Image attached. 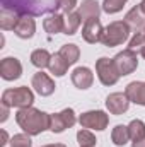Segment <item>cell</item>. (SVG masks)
Returning <instances> with one entry per match:
<instances>
[{
  "label": "cell",
  "mask_w": 145,
  "mask_h": 147,
  "mask_svg": "<svg viewBox=\"0 0 145 147\" xmlns=\"http://www.w3.org/2000/svg\"><path fill=\"white\" fill-rule=\"evenodd\" d=\"M130 26L125 22V21H114L108 24L103 31V36H101V43L108 48H113V46H119L123 45L128 36H130Z\"/></svg>",
  "instance_id": "cell-4"
},
{
  "label": "cell",
  "mask_w": 145,
  "mask_h": 147,
  "mask_svg": "<svg viewBox=\"0 0 145 147\" xmlns=\"http://www.w3.org/2000/svg\"><path fill=\"white\" fill-rule=\"evenodd\" d=\"M80 24H82V19H80L79 12L65 14V29H63V34L73 36V34L77 33V29L80 28Z\"/></svg>",
  "instance_id": "cell-24"
},
{
  "label": "cell",
  "mask_w": 145,
  "mask_h": 147,
  "mask_svg": "<svg viewBox=\"0 0 145 147\" xmlns=\"http://www.w3.org/2000/svg\"><path fill=\"white\" fill-rule=\"evenodd\" d=\"M43 29H44L48 34L63 33V29H65V16H62L60 12L50 14V16L43 21Z\"/></svg>",
  "instance_id": "cell-16"
},
{
  "label": "cell",
  "mask_w": 145,
  "mask_h": 147,
  "mask_svg": "<svg viewBox=\"0 0 145 147\" xmlns=\"http://www.w3.org/2000/svg\"><path fill=\"white\" fill-rule=\"evenodd\" d=\"M144 46H145V36H144V33H142V31H138V33H135L133 38L130 39V43H128V50L140 51Z\"/></svg>",
  "instance_id": "cell-29"
},
{
  "label": "cell",
  "mask_w": 145,
  "mask_h": 147,
  "mask_svg": "<svg viewBox=\"0 0 145 147\" xmlns=\"http://www.w3.org/2000/svg\"><path fill=\"white\" fill-rule=\"evenodd\" d=\"M67 62H68V65H73V63H77L79 62V58H80V50H79V46L77 45H73V43H68V45H63L62 48H60V51H58Z\"/></svg>",
  "instance_id": "cell-23"
},
{
  "label": "cell",
  "mask_w": 145,
  "mask_h": 147,
  "mask_svg": "<svg viewBox=\"0 0 145 147\" xmlns=\"http://www.w3.org/2000/svg\"><path fill=\"white\" fill-rule=\"evenodd\" d=\"M94 82V74L89 67H77L73 69L72 72V84L77 87V89H89Z\"/></svg>",
  "instance_id": "cell-14"
},
{
  "label": "cell",
  "mask_w": 145,
  "mask_h": 147,
  "mask_svg": "<svg viewBox=\"0 0 145 147\" xmlns=\"http://www.w3.org/2000/svg\"><path fill=\"white\" fill-rule=\"evenodd\" d=\"M2 140H3V142H2V146H7V144L10 142V140H9V135H7V132H5V130H2Z\"/></svg>",
  "instance_id": "cell-33"
},
{
  "label": "cell",
  "mask_w": 145,
  "mask_h": 147,
  "mask_svg": "<svg viewBox=\"0 0 145 147\" xmlns=\"http://www.w3.org/2000/svg\"><path fill=\"white\" fill-rule=\"evenodd\" d=\"M111 140L116 147H123L128 144L130 139V132H128V127L126 125H116L111 132Z\"/></svg>",
  "instance_id": "cell-21"
},
{
  "label": "cell",
  "mask_w": 145,
  "mask_h": 147,
  "mask_svg": "<svg viewBox=\"0 0 145 147\" xmlns=\"http://www.w3.org/2000/svg\"><path fill=\"white\" fill-rule=\"evenodd\" d=\"M36 33V21L33 16H21L19 22L14 28V34L21 39H31Z\"/></svg>",
  "instance_id": "cell-13"
},
{
  "label": "cell",
  "mask_w": 145,
  "mask_h": 147,
  "mask_svg": "<svg viewBox=\"0 0 145 147\" xmlns=\"http://www.w3.org/2000/svg\"><path fill=\"white\" fill-rule=\"evenodd\" d=\"M43 147H67V146H63V144H46Z\"/></svg>",
  "instance_id": "cell-34"
},
{
  "label": "cell",
  "mask_w": 145,
  "mask_h": 147,
  "mask_svg": "<svg viewBox=\"0 0 145 147\" xmlns=\"http://www.w3.org/2000/svg\"><path fill=\"white\" fill-rule=\"evenodd\" d=\"M125 22L130 26V29H133V31H140V29H144L145 28V14L142 12V9H140V5H135V7H132L128 12H126V16H125Z\"/></svg>",
  "instance_id": "cell-17"
},
{
  "label": "cell",
  "mask_w": 145,
  "mask_h": 147,
  "mask_svg": "<svg viewBox=\"0 0 145 147\" xmlns=\"http://www.w3.org/2000/svg\"><path fill=\"white\" fill-rule=\"evenodd\" d=\"M2 9L14 10L19 16H43L58 12V0H0Z\"/></svg>",
  "instance_id": "cell-1"
},
{
  "label": "cell",
  "mask_w": 145,
  "mask_h": 147,
  "mask_svg": "<svg viewBox=\"0 0 145 147\" xmlns=\"http://www.w3.org/2000/svg\"><path fill=\"white\" fill-rule=\"evenodd\" d=\"M9 111H10V108L9 106H5V105H2L0 103V123H3V121H7V118H9Z\"/></svg>",
  "instance_id": "cell-31"
},
{
  "label": "cell",
  "mask_w": 145,
  "mask_h": 147,
  "mask_svg": "<svg viewBox=\"0 0 145 147\" xmlns=\"http://www.w3.org/2000/svg\"><path fill=\"white\" fill-rule=\"evenodd\" d=\"M96 74L103 86H114L119 80V74L114 67V62L108 57H101L96 62Z\"/></svg>",
  "instance_id": "cell-7"
},
{
  "label": "cell",
  "mask_w": 145,
  "mask_h": 147,
  "mask_svg": "<svg viewBox=\"0 0 145 147\" xmlns=\"http://www.w3.org/2000/svg\"><path fill=\"white\" fill-rule=\"evenodd\" d=\"M128 0H104L103 2V10L106 14H118Z\"/></svg>",
  "instance_id": "cell-28"
},
{
  "label": "cell",
  "mask_w": 145,
  "mask_h": 147,
  "mask_svg": "<svg viewBox=\"0 0 145 147\" xmlns=\"http://www.w3.org/2000/svg\"><path fill=\"white\" fill-rule=\"evenodd\" d=\"M101 5L97 3V0H84L80 5H79V16H80V19L85 22V21H89V19H94V17H99V14H101Z\"/></svg>",
  "instance_id": "cell-18"
},
{
  "label": "cell",
  "mask_w": 145,
  "mask_h": 147,
  "mask_svg": "<svg viewBox=\"0 0 145 147\" xmlns=\"http://www.w3.org/2000/svg\"><path fill=\"white\" fill-rule=\"evenodd\" d=\"M103 24L99 21V17H94V19H89L84 22L82 26V38L85 43L89 45H96V43H101V36H103Z\"/></svg>",
  "instance_id": "cell-9"
},
{
  "label": "cell",
  "mask_w": 145,
  "mask_h": 147,
  "mask_svg": "<svg viewBox=\"0 0 145 147\" xmlns=\"http://www.w3.org/2000/svg\"><path fill=\"white\" fill-rule=\"evenodd\" d=\"M68 62L60 55V53H55L53 57H51V60H50V65H48V69H50V72L53 74L55 77H63L67 70H68Z\"/></svg>",
  "instance_id": "cell-19"
},
{
  "label": "cell",
  "mask_w": 145,
  "mask_h": 147,
  "mask_svg": "<svg viewBox=\"0 0 145 147\" xmlns=\"http://www.w3.org/2000/svg\"><path fill=\"white\" fill-rule=\"evenodd\" d=\"M22 75V65L15 57H5L0 62V77L3 80H17Z\"/></svg>",
  "instance_id": "cell-10"
},
{
  "label": "cell",
  "mask_w": 145,
  "mask_h": 147,
  "mask_svg": "<svg viewBox=\"0 0 145 147\" xmlns=\"http://www.w3.org/2000/svg\"><path fill=\"white\" fill-rule=\"evenodd\" d=\"M142 33H144V36H145V28H144V31H142Z\"/></svg>",
  "instance_id": "cell-37"
},
{
  "label": "cell",
  "mask_w": 145,
  "mask_h": 147,
  "mask_svg": "<svg viewBox=\"0 0 145 147\" xmlns=\"http://www.w3.org/2000/svg\"><path fill=\"white\" fill-rule=\"evenodd\" d=\"M140 55H142V58H144V60H145V46H144V48H142V50H140Z\"/></svg>",
  "instance_id": "cell-36"
},
{
  "label": "cell",
  "mask_w": 145,
  "mask_h": 147,
  "mask_svg": "<svg viewBox=\"0 0 145 147\" xmlns=\"http://www.w3.org/2000/svg\"><path fill=\"white\" fill-rule=\"evenodd\" d=\"M19 19H21V16L17 12H14V10H7V9L0 10V28L3 31H14Z\"/></svg>",
  "instance_id": "cell-20"
},
{
  "label": "cell",
  "mask_w": 145,
  "mask_h": 147,
  "mask_svg": "<svg viewBox=\"0 0 145 147\" xmlns=\"http://www.w3.org/2000/svg\"><path fill=\"white\" fill-rule=\"evenodd\" d=\"M79 123L82 128H91V130H97L103 132L108 128L109 123V116L103 110H92V111H85L79 116Z\"/></svg>",
  "instance_id": "cell-5"
},
{
  "label": "cell",
  "mask_w": 145,
  "mask_h": 147,
  "mask_svg": "<svg viewBox=\"0 0 145 147\" xmlns=\"http://www.w3.org/2000/svg\"><path fill=\"white\" fill-rule=\"evenodd\" d=\"M75 7H77V0H58V10H62L63 14L73 12Z\"/></svg>",
  "instance_id": "cell-30"
},
{
  "label": "cell",
  "mask_w": 145,
  "mask_h": 147,
  "mask_svg": "<svg viewBox=\"0 0 145 147\" xmlns=\"http://www.w3.org/2000/svg\"><path fill=\"white\" fill-rule=\"evenodd\" d=\"M77 142L80 144V147H94L97 140H96V135L91 130L82 128V130L77 132Z\"/></svg>",
  "instance_id": "cell-26"
},
{
  "label": "cell",
  "mask_w": 145,
  "mask_h": 147,
  "mask_svg": "<svg viewBox=\"0 0 145 147\" xmlns=\"http://www.w3.org/2000/svg\"><path fill=\"white\" fill-rule=\"evenodd\" d=\"M2 105L9 106V108H29L34 103V94L29 87L21 86V87H14V89H5L2 92Z\"/></svg>",
  "instance_id": "cell-3"
},
{
  "label": "cell",
  "mask_w": 145,
  "mask_h": 147,
  "mask_svg": "<svg viewBox=\"0 0 145 147\" xmlns=\"http://www.w3.org/2000/svg\"><path fill=\"white\" fill-rule=\"evenodd\" d=\"M126 98L130 103H135L138 106H145V82L144 80H133L125 89Z\"/></svg>",
  "instance_id": "cell-15"
},
{
  "label": "cell",
  "mask_w": 145,
  "mask_h": 147,
  "mask_svg": "<svg viewBox=\"0 0 145 147\" xmlns=\"http://www.w3.org/2000/svg\"><path fill=\"white\" fill-rule=\"evenodd\" d=\"M132 147H145V137L144 139H140V140H133Z\"/></svg>",
  "instance_id": "cell-32"
},
{
  "label": "cell",
  "mask_w": 145,
  "mask_h": 147,
  "mask_svg": "<svg viewBox=\"0 0 145 147\" xmlns=\"http://www.w3.org/2000/svg\"><path fill=\"white\" fill-rule=\"evenodd\" d=\"M31 84H33V87H34V91H36L39 96H43V98H46V96H51L53 92H55V80L48 75V74H44L43 70H39L33 75V80H31Z\"/></svg>",
  "instance_id": "cell-11"
},
{
  "label": "cell",
  "mask_w": 145,
  "mask_h": 147,
  "mask_svg": "<svg viewBox=\"0 0 145 147\" xmlns=\"http://www.w3.org/2000/svg\"><path fill=\"white\" fill-rule=\"evenodd\" d=\"M51 57H53V55H50L48 50H44V48H38V50H34V51L31 53V63H33L36 69L43 70L44 67L50 65Z\"/></svg>",
  "instance_id": "cell-22"
},
{
  "label": "cell",
  "mask_w": 145,
  "mask_h": 147,
  "mask_svg": "<svg viewBox=\"0 0 145 147\" xmlns=\"http://www.w3.org/2000/svg\"><path fill=\"white\" fill-rule=\"evenodd\" d=\"M50 113L38 110V108H22L15 113V121L22 128L24 134L34 137L43 134L44 130H50Z\"/></svg>",
  "instance_id": "cell-2"
},
{
  "label": "cell",
  "mask_w": 145,
  "mask_h": 147,
  "mask_svg": "<svg viewBox=\"0 0 145 147\" xmlns=\"http://www.w3.org/2000/svg\"><path fill=\"white\" fill-rule=\"evenodd\" d=\"M106 108L111 115H123L130 108V99L125 92H111L106 98Z\"/></svg>",
  "instance_id": "cell-12"
},
{
  "label": "cell",
  "mask_w": 145,
  "mask_h": 147,
  "mask_svg": "<svg viewBox=\"0 0 145 147\" xmlns=\"http://www.w3.org/2000/svg\"><path fill=\"white\" fill-rule=\"evenodd\" d=\"M126 127H128L132 140H140V139L145 137V123L142 120H132Z\"/></svg>",
  "instance_id": "cell-25"
},
{
  "label": "cell",
  "mask_w": 145,
  "mask_h": 147,
  "mask_svg": "<svg viewBox=\"0 0 145 147\" xmlns=\"http://www.w3.org/2000/svg\"><path fill=\"white\" fill-rule=\"evenodd\" d=\"M77 121V116H75V111L72 108H65L60 113H53L50 116V130L53 134H62L65 132L67 128H72Z\"/></svg>",
  "instance_id": "cell-8"
},
{
  "label": "cell",
  "mask_w": 145,
  "mask_h": 147,
  "mask_svg": "<svg viewBox=\"0 0 145 147\" xmlns=\"http://www.w3.org/2000/svg\"><path fill=\"white\" fill-rule=\"evenodd\" d=\"M138 5H140V9H142V12L145 14V0H142V2L138 3Z\"/></svg>",
  "instance_id": "cell-35"
},
{
  "label": "cell",
  "mask_w": 145,
  "mask_h": 147,
  "mask_svg": "<svg viewBox=\"0 0 145 147\" xmlns=\"http://www.w3.org/2000/svg\"><path fill=\"white\" fill-rule=\"evenodd\" d=\"M9 147H33V140H31V135L28 134H15L10 142H9Z\"/></svg>",
  "instance_id": "cell-27"
},
{
  "label": "cell",
  "mask_w": 145,
  "mask_h": 147,
  "mask_svg": "<svg viewBox=\"0 0 145 147\" xmlns=\"http://www.w3.org/2000/svg\"><path fill=\"white\" fill-rule=\"evenodd\" d=\"M114 62V67L119 74V77H125V75H130L137 70L138 67V60H137V51L133 50H123L119 53H116V57L113 58Z\"/></svg>",
  "instance_id": "cell-6"
}]
</instances>
